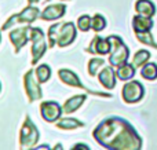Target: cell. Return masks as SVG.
Wrapping results in <instances>:
<instances>
[{
	"label": "cell",
	"mask_w": 157,
	"mask_h": 150,
	"mask_svg": "<svg viewBox=\"0 0 157 150\" xmlns=\"http://www.w3.org/2000/svg\"><path fill=\"white\" fill-rule=\"evenodd\" d=\"M65 11H66L65 4H52V6H48L40 14V18L44 19V21H54V19H58L65 15Z\"/></svg>",
	"instance_id": "4fadbf2b"
},
{
	"label": "cell",
	"mask_w": 157,
	"mask_h": 150,
	"mask_svg": "<svg viewBox=\"0 0 157 150\" xmlns=\"http://www.w3.org/2000/svg\"><path fill=\"white\" fill-rule=\"evenodd\" d=\"M73 149H90L88 148V146H86V145H84V143H77V145H75L73 146Z\"/></svg>",
	"instance_id": "4316f807"
},
{
	"label": "cell",
	"mask_w": 157,
	"mask_h": 150,
	"mask_svg": "<svg viewBox=\"0 0 157 150\" xmlns=\"http://www.w3.org/2000/svg\"><path fill=\"white\" fill-rule=\"evenodd\" d=\"M0 40H2V35H0Z\"/></svg>",
	"instance_id": "f546056e"
},
{
	"label": "cell",
	"mask_w": 157,
	"mask_h": 150,
	"mask_svg": "<svg viewBox=\"0 0 157 150\" xmlns=\"http://www.w3.org/2000/svg\"><path fill=\"white\" fill-rule=\"evenodd\" d=\"M149 58H150L149 51H146V50H141V51H138L135 54V57H134L132 65L135 66V68H141V66H144L145 63L149 61Z\"/></svg>",
	"instance_id": "44dd1931"
},
{
	"label": "cell",
	"mask_w": 157,
	"mask_h": 150,
	"mask_svg": "<svg viewBox=\"0 0 157 150\" xmlns=\"http://www.w3.org/2000/svg\"><path fill=\"white\" fill-rule=\"evenodd\" d=\"M105 26H106V21L101 14H95V15L91 18V28L95 30V32H101V30H103Z\"/></svg>",
	"instance_id": "603a6c76"
},
{
	"label": "cell",
	"mask_w": 157,
	"mask_h": 150,
	"mask_svg": "<svg viewBox=\"0 0 157 150\" xmlns=\"http://www.w3.org/2000/svg\"><path fill=\"white\" fill-rule=\"evenodd\" d=\"M136 39H138L141 43L147 44V46H152V47H155V48H157V44L155 43V40H153L152 35H150L149 32H139V33H136Z\"/></svg>",
	"instance_id": "d4e9b609"
},
{
	"label": "cell",
	"mask_w": 157,
	"mask_h": 150,
	"mask_svg": "<svg viewBox=\"0 0 157 150\" xmlns=\"http://www.w3.org/2000/svg\"><path fill=\"white\" fill-rule=\"evenodd\" d=\"M29 2V4H32V3H39V0H28Z\"/></svg>",
	"instance_id": "83f0119b"
},
{
	"label": "cell",
	"mask_w": 157,
	"mask_h": 150,
	"mask_svg": "<svg viewBox=\"0 0 157 150\" xmlns=\"http://www.w3.org/2000/svg\"><path fill=\"white\" fill-rule=\"evenodd\" d=\"M40 110H41V116L47 123H55L59 120L61 114H62V107L52 101H47L43 102L40 105Z\"/></svg>",
	"instance_id": "30bf717a"
},
{
	"label": "cell",
	"mask_w": 157,
	"mask_h": 150,
	"mask_svg": "<svg viewBox=\"0 0 157 150\" xmlns=\"http://www.w3.org/2000/svg\"><path fill=\"white\" fill-rule=\"evenodd\" d=\"M86 101V95H76V96H72L71 99L66 101V103L62 106V113L65 114H69V113H73L76 112L78 107L84 103Z\"/></svg>",
	"instance_id": "e0dca14e"
},
{
	"label": "cell",
	"mask_w": 157,
	"mask_h": 150,
	"mask_svg": "<svg viewBox=\"0 0 157 150\" xmlns=\"http://www.w3.org/2000/svg\"><path fill=\"white\" fill-rule=\"evenodd\" d=\"M142 96H144V85L136 80L127 83L123 87V99L127 103H135L141 101Z\"/></svg>",
	"instance_id": "52a82bcc"
},
{
	"label": "cell",
	"mask_w": 157,
	"mask_h": 150,
	"mask_svg": "<svg viewBox=\"0 0 157 150\" xmlns=\"http://www.w3.org/2000/svg\"><path fill=\"white\" fill-rule=\"evenodd\" d=\"M135 10L139 15L149 17V18H152L156 14V7L150 0H138L135 3Z\"/></svg>",
	"instance_id": "2e32d148"
},
{
	"label": "cell",
	"mask_w": 157,
	"mask_h": 150,
	"mask_svg": "<svg viewBox=\"0 0 157 150\" xmlns=\"http://www.w3.org/2000/svg\"><path fill=\"white\" fill-rule=\"evenodd\" d=\"M58 74H59V79L62 80L65 84L68 85H72V87H77V88H81V90H86L88 91L90 94H94V95H99V96H110L109 94H102V92H97V91H90L86 88V85L83 84V83L80 81V79L77 77L76 73H73L72 70H69V69H61L59 72H58Z\"/></svg>",
	"instance_id": "ba28073f"
},
{
	"label": "cell",
	"mask_w": 157,
	"mask_h": 150,
	"mask_svg": "<svg viewBox=\"0 0 157 150\" xmlns=\"http://www.w3.org/2000/svg\"><path fill=\"white\" fill-rule=\"evenodd\" d=\"M83 126H84V123H81V121H78V120H75V118H61L57 123V127L61 129H76Z\"/></svg>",
	"instance_id": "d6986e66"
},
{
	"label": "cell",
	"mask_w": 157,
	"mask_h": 150,
	"mask_svg": "<svg viewBox=\"0 0 157 150\" xmlns=\"http://www.w3.org/2000/svg\"><path fill=\"white\" fill-rule=\"evenodd\" d=\"M36 76H37V80L40 83H46L47 80L51 76V69H50L48 65H40L37 69H36Z\"/></svg>",
	"instance_id": "7402d4cb"
},
{
	"label": "cell",
	"mask_w": 157,
	"mask_h": 150,
	"mask_svg": "<svg viewBox=\"0 0 157 150\" xmlns=\"http://www.w3.org/2000/svg\"><path fill=\"white\" fill-rule=\"evenodd\" d=\"M134 74H135V66L132 63H124V65L119 66L116 72V76L119 77V80H123V81H127V80L132 79Z\"/></svg>",
	"instance_id": "ac0fdd59"
},
{
	"label": "cell",
	"mask_w": 157,
	"mask_h": 150,
	"mask_svg": "<svg viewBox=\"0 0 157 150\" xmlns=\"http://www.w3.org/2000/svg\"><path fill=\"white\" fill-rule=\"evenodd\" d=\"M99 83L108 90H112L116 85V77H114V72L112 68H105L99 74H98Z\"/></svg>",
	"instance_id": "5bb4252c"
},
{
	"label": "cell",
	"mask_w": 157,
	"mask_h": 150,
	"mask_svg": "<svg viewBox=\"0 0 157 150\" xmlns=\"http://www.w3.org/2000/svg\"><path fill=\"white\" fill-rule=\"evenodd\" d=\"M141 74L146 80H155L157 79V65L156 63H145L142 66Z\"/></svg>",
	"instance_id": "ffe728a7"
},
{
	"label": "cell",
	"mask_w": 157,
	"mask_h": 150,
	"mask_svg": "<svg viewBox=\"0 0 157 150\" xmlns=\"http://www.w3.org/2000/svg\"><path fill=\"white\" fill-rule=\"evenodd\" d=\"M39 15H40L39 8L29 6V7L24 8L22 13L15 14V15H13L11 18H8L7 21H6V24L2 26V30H7L8 28H11L15 24H32Z\"/></svg>",
	"instance_id": "8992f818"
},
{
	"label": "cell",
	"mask_w": 157,
	"mask_h": 150,
	"mask_svg": "<svg viewBox=\"0 0 157 150\" xmlns=\"http://www.w3.org/2000/svg\"><path fill=\"white\" fill-rule=\"evenodd\" d=\"M30 39V28H18V29L13 30L10 33V40L13 43V46L15 47V52H18L25 44L28 43V40Z\"/></svg>",
	"instance_id": "8fae6325"
},
{
	"label": "cell",
	"mask_w": 157,
	"mask_h": 150,
	"mask_svg": "<svg viewBox=\"0 0 157 150\" xmlns=\"http://www.w3.org/2000/svg\"><path fill=\"white\" fill-rule=\"evenodd\" d=\"M94 139L101 146L112 150H138L142 139L125 120L109 117L94 129Z\"/></svg>",
	"instance_id": "6da1fadb"
},
{
	"label": "cell",
	"mask_w": 157,
	"mask_h": 150,
	"mask_svg": "<svg viewBox=\"0 0 157 150\" xmlns=\"http://www.w3.org/2000/svg\"><path fill=\"white\" fill-rule=\"evenodd\" d=\"M30 39H32V65H36L46 52L47 44L44 40V33L40 28H30Z\"/></svg>",
	"instance_id": "5b68a950"
},
{
	"label": "cell",
	"mask_w": 157,
	"mask_h": 150,
	"mask_svg": "<svg viewBox=\"0 0 157 150\" xmlns=\"http://www.w3.org/2000/svg\"><path fill=\"white\" fill-rule=\"evenodd\" d=\"M46 2H51V0H46ZM63 2H65V0H63Z\"/></svg>",
	"instance_id": "f1b7e54d"
},
{
	"label": "cell",
	"mask_w": 157,
	"mask_h": 150,
	"mask_svg": "<svg viewBox=\"0 0 157 150\" xmlns=\"http://www.w3.org/2000/svg\"><path fill=\"white\" fill-rule=\"evenodd\" d=\"M132 26L134 30L136 33L139 32H149L153 26V21L149 18V17H144V15H136L135 18L132 19Z\"/></svg>",
	"instance_id": "9a60e30c"
},
{
	"label": "cell",
	"mask_w": 157,
	"mask_h": 150,
	"mask_svg": "<svg viewBox=\"0 0 157 150\" xmlns=\"http://www.w3.org/2000/svg\"><path fill=\"white\" fill-rule=\"evenodd\" d=\"M77 36V30L75 24L65 22V24H55L48 29V43L50 47L58 44L59 47H66L75 41Z\"/></svg>",
	"instance_id": "7a4b0ae2"
},
{
	"label": "cell",
	"mask_w": 157,
	"mask_h": 150,
	"mask_svg": "<svg viewBox=\"0 0 157 150\" xmlns=\"http://www.w3.org/2000/svg\"><path fill=\"white\" fill-rule=\"evenodd\" d=\"M112 50V44H110V40L108 39H102L99 36L92 40L91 43V47L87 48V52H92V54H99V55H105L108 52H110Z\"/></svg>",
	"instance_id": "7c38bea8"
},
{
	"label": "cell",
	"mask_w": 157,
	"mask_h": 150,
	"mask_svg": "<svg viewBox=\"0 0 157 150\" xmlns=\"http://www.w3.org/2000/svg\"><path fill=\"white\" fill-rule=\"evenodd\" d=\"M37 141H39V131L35 124L30 121L29 116H26L25 123L21 128V134H19V148L30 149L37 143Z\"/></svg>",
	"instance_id": "277c9868"
},
{
	"label": "cell",
	"mask_w": 157,
	"mask_h": 150,
	"mask_svg": "<svg viewBox=\"0 0 157 150\" xmlns=\"http://www.w3.org/2000/svg\"><path fill=\"white\" fill-rule=\"evenodd\" d=\"M103 63H105V61H103L102 58H92L88 62V73L91 74V76H95L98 69H99Z\"/></svg>",
	"instance_id": "cb8c5ba5"
},
{
	"label": "cell",
	"mask_w": 157,
	"mask_h": 150,
	"mask_svg": "<svg viewBox=\"0 0 157 150\" xmlns=\"http://www.w3.org/2000/svg\"><path fill=\"white\" fill-rule=\"evenodd\" d=\"M109 40L112 44V50H110V57H109V62L112 66H119L127 63L128 55H130V50L127 48L123 40L119 36H109Z\"/></svg>",
	"instance_id": "3957f363"
},
{
	"label": "cell",
	"mask_w": 157,
	"mask_h": 150,
	"mask_svg": "<svg viewBox=\"0 0 157 150\" xmlns=\"http://www.w3.org/2000/svg\"><path fill=\"white\" fill-rule=\"evenodd\" d=\"M25 91H26V95L30 102L39 101V99H41V96H43L41 88L39 87L37 81H36L35 76H33L32 69H30L29 72H26V74H25Z\"/></svg>",
	"instance_id": "9c48e42d"
},
{
	"label": "cell",
	"mask_w": 157,
	"mask_h": 150,
	"mask_svg": "<svg viewBox=\"0 0 157 150\" xmlns=\"http://www.w3.org/2000/svg\"><path fill=\"white\" fill-rule=\"evenodd\" d=\"M77 26L81 32H87L91 29V18L88 15H81L77 19Z\"/></svg>",
	"instance_id": "484cf974"
}]
</instances>
